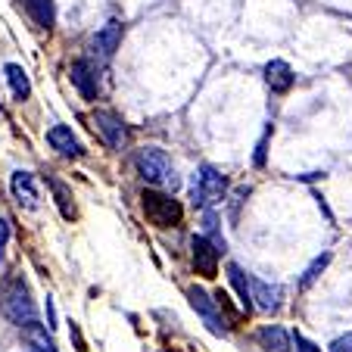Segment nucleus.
<instances>
[{"label": "nucleus", "mask_w": 352, "mask_h": 352, "mask_svg": "<svg viewBox=\"0 0 352 352\" xmlns=\"http://www.w3.org/2000/svg\"><path fill=\"white\" fill-rule=\"evenodd\" d=\"M228 278H231V287L237 290V296H240V306L250 312V306H253V302H250V278H246L243 268L234 265V262L228 265Z\"/></svg>", "instance_id": "16"}, {"label": "nucleus", "mask_w": 352, "mask_h": 352, "mask_svg": "<svg viewBox=\"0 0 352 352\" xmlns=\"http://www.w3.org/2000/svg\"><path fill=\"white\" fill-rule=\"evenodd\" d=\"M25 331H28V352H56V343L47 337V331L41 324H32Z\"/></svg>", "instance_id": "18"}, {"label": "nucleus", "mask_w": 352, "mask_h": 352, "mask_svg": "<svg viewBox=\"0 0 352 352\" xmlns=\"http://www.w3.org/2000/svg\"><path fill=\"white\" fill-rule=\"evenodd\" d=\"M327 262H331V253H321L318 259H315L312 265L306 268V274H302V280H299V287H312L315 280L321 278V272H324V268H327Z\"/></svg>", "instance_id": "20"}, {"label": "nucleus", "mask_w": 352, "mask_h": 352, "mask_svg": "<svg viewBox=\"0 0 352 352\" xmlns=\"http://www.w3.org/2000/svg\"><path fill=\"white\" fill-rule=\"evenodd\" d=\"M0 309H3V315H7L16 327H22V331L32 327V324H38L34 299H32V293H28L25 278H19V274L3 284V293H0Z\"/></svg>", "instance_id": "1"}, {"label": "nucleus", "mask_w": 352, "mask_h": 352, "mask_svg": "<svg viewBox=\"0 0 352 352\" xmlns=\"http://www.w3.org/2000/svg\"><path fill=\"white\" fill-rule=\"evenodd\" d=\"M47 144L54 146L60 156H81L78 138H75L72 128H66V125H54V128H50V131H47Z\"/></svg>", "instance_id": "12"}, {"label": "nucleus", "mask_w": 352, "mask_h": 352, "mask_svg": "<svg viewBox=\"0 0 352 352\" xmlns=\"http://www.w3.org/2000/svg\"><path fill=\"white\" fill-rule=\"evenodd\" d=\"M256 340H259V346L265 352H290V333L278 324L262 327V331L256 333Z\"/></svg>", "instance_id": "15"}, {"label": "nucleus", "mask_w": 352, "mask_h": 352, "mask_svg": "<svg viewBox=\"0 0 352 352\" xmlns=\"http://www.w3.org/2000/svg\"><path fill=\"white\" fill-rule=\"evenodd\" d=\"M293 340H296V352H318V346H315V343H309V340L302 337V333H296V337H293Z\"/></svg>", "instance_id": "22"}, {"label": "nucleus", "mask_w": 352, "mask_h": 352, "mask_svg": "<svg viewBox=\"0 0 352 352\" xmlns=\"http://www.w3.org/2000/svg\"><path fill=\"white\" fill-rule=\"evenodd\" d=\"M7 240H10V228H7V221L0 219V256H3V250H7Z\"/></svg>", "instance_id": "23"}, {"label": "nucleus", "mask_w": 352, "mask_h": 352, "mask_svg": "<svg viewBox=\"0 0 352 352\" xmlns=\"http://www.w3.org/2000/svg\"><path fill=\"white\" fill-rule=\"evenodd\" d=\"M134 168H138V175L146 181V184H153V187L178 190V184H181V178H178V172H175L168 153L160 150V146H144V150H138V156H134Z\"/></svg>", "instance_id": "2"}, {"label": "nucleus", "mask_w": 352, "mask_h": 352, "mask_svg": "<svg viewBox=\"0 0 352 352\" xmlns=\"http://www.w3.org/2000/svg\"><path fill=\"white\" fill-rule=\"evenodd\" d=\"M228 193V178L212 166H199V172L193 175L190 184V199L197 209H209L215 203H221Z\"/></svg>", "instance_id": "3"}, {"label": "nucleus", "mask_w": 352, "mask_h": 352, "mask_svg": "<svg viewBox=\"0 0 352 352\" xmlns=\"http://www.w3.org/2000/svg\"><path fill=\"white\" fill-rule=\"evenodd\" d=\"M144 215L150 225L156 228H175L181 225V215H184V209H181V203L172 197V193H160V190H144Z\"/></svg>", "instance_id": "4"}, {"label": "nucleus", "mask_w": 352, "mask_h": 352, "mask_svg": "<svg viewBox=\"0 0 352 352\" xmlns=\"http://www.w3.org/2000/svg\"><path fill=\"white\" fill-rule=\"evenodd\" d=\"M293 81H296V75H293V69L287 66L284 60H272L265 66V85L272 87L274 94H287L293 87Z\"/></svg>", "instance_id": "13"}, {"label": "nucleus", "mask_w": 352, "mask_h": 352, "mask_svg": "<svg viewBox=\"0 0 352 352\" xmlns=\"http://www.w3.org/2000/svg\"><path fill=\"white\" fill-rule=\"evenodd\" d=\"M10 190H13L16 203L25 209L38 206V187H34V175L32 172H13V178H10Z\"/></svg>", "instance_id": "11"}, {"label": "nucleus", "mask_w": 352, "mask_h": 352, "mask_svg": "<svg viewBox=\"0 0 352 352\" xmlns=\"http://www.w3.org/2000/svg\"><path fill=\"white\" fill-rule=\"evenodd\" d=\"M69 75H72V85L78 87V94L85 100L100 97V75H97V66H94L91 60H75L72 69H69Z\"/></svg>", "instance_id": "8"}, {"label": "nucleus", "mask_w": 352, "mask_h": 352, "mask_svg": "<svg viewBox=\"0 0 352 352\" xmlns=\"http://www.w3.org/2000/svg\"><path fill=\"white\" fill-rule=\"evenodd\" d=\"M122 34H125V28H122V22L109 19L107 25H103L97 34H94V41H91L94 54H97V56H103V60H109V56H113L116 50H119V44H122Z\"/></svg>", "instance_id": "10"}, {"label": "nucleus", "mask_w": 352, "mask_h": 352, "mask_svg": "<svg viewBox=\"0 0 352 352\" xmlns=\"http://www.w3.org/2000/svg\"><path fill=\"white\" fill-rule=\"evenodd\" d=\"M56 324V309H54V302L47 299V327H54Z\"/></svg>", "instance_id": "24"}, {"label": "nucleus", "mask_w": 352, "mask_h": 352, "mask_svg": "<svg viewBox=\"0 0 352 352\" xmlns=\"http://www.w3.org/2000/svg\"><path fill=\"white\" fill-rule=\"evenodd\" d=\"M187 296H190L193 312L203 318V324H206L212 333H219V337H228V318L219 312V299H212L206 290H199V287H190Z\"/></svg>", "instance_id": "5"}, {"label": "nucleus", "mask_w": 352, "mask_h": 352, "mask_svg": "<svg viewBox=\"0 0 352 352\" xmlns=\"http://www.w3.org/2000/svg\"><path fill=\"white\" fill-rule=\"evenodd\" d=\"M94 128H97V134L103 138V144L109 146V150H122L128 140V128L125 122L119 119L116 113H109V109H97V113L91 116Z\"/></svg>", "instance_id": "6"}, {"label": "nucleus", "mask_w": 352, "mask_h": 352, "mask_svg": "<svg viewBox=\"0 0 352 352\" xmlns=\"http://www.w3.org/2000/svg\"><path fill=\"white\" fill-rule=\"evenodd\" d=\"M190 256H193L197 274H203V278H215V274H219V250H215L203 234H197V237L190 240Z\"/></svg>", "instance_id": "7"}, {"label": "nucleus", "mask_w": 352, "mask_h": 352, "mask_svg": "<svg viewBox=\"0 0 352 352\" xmlns=\"http://www.w3.org/2000/svg\"><path fill=\"white\" fill-rule=\"evenodd\" d=\"M331 352H352V331L346 333V337L333 340V343H331Z\"/></svg>", "instance_id": "21"}, {"label": "nucleus", "mask_w": 352, "mask_h": 352, "mask_svg": "<svg viewBox=\"0 0 352 352\" xmlns=\"http://www.w3.org/2000/svg\"><path fill=\"white\" fill-rule=\"evenodd\" d=\"M50 190H54V197H56V206H60L63 219H75V206H72V193H69V187L63 184V181L50 178Z\"/></svg>", "instance_id": "19"}, {"label": "nucleus", "mask_w": 352, "mask_h": 352, "mask_svg": "<svg viewBox=\"0 0 352 352\" xmlns=\"http://www.w3.org/2000/svg\"><path fill=\"white\" fill-rule=\"evenodd\" d=\"M28 19L34 22L38 28H54L56 22V3L54 0H22Z\"/></svg>", "instance_id": "14"}, {"label": "nucleus", "mask_w": 352, "mask_h": 352, "mask_svg": "<svg viewBox=\"0 0 352 352\" xmlns=\"http://www.w3.org/2000/svg\"><path fill=\"white\" fill-rule=\"evenodd\" d=\"M280 299H284V290L278 284H265V280L250 278V302H256L259 312H278Z\"/></svg>", "instance_id": "9"}, {"label": "nucleus", "mask_w": 352, "mask_h": 352, "mask_svg": "<svg viewBox=\"0 0 352 352\" xmlns=\"http://www.w3.org/2000/svg\"><path fill=\"white\" fill-rule=\"evenodd\" d=\"M7 81H10V87H13V97L25 100L28 94H32V81H28L25 69L16 66V63H10V66H7Z\"/></svg>", "instance_id": "17"}]
</instances>
